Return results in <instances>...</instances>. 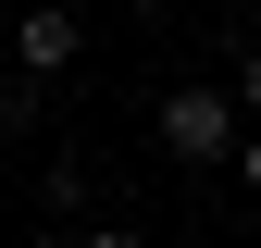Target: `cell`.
<instances>
[{
  "instance_id": "8992f818",
  "label": "cell",
  "mask_w": 261,
  "mask_h": 248,
  "mask_svg": "<svg viewBox=\"0 0 261 248\" xmlns=\"http://www.w3.org/2000/svg\"><path fill=\"white\" fill-rule=\"evenodd\" d=\"M25 248H87V236H25Z\"/></svg>"
},
{
  "instance_id": "277c9868",
  "label": "cell",
  "mask_w": 261,
  "mask_h": 248,
  "mask_svg": "<svg viewBox=\"0 0 261 248\" xmlns=\"http://www.w3.org/2000/svg\"><path fill=\"white\" fill-rule=\"evenodd\" d=\"M237 174H249V199H261V124H249V149H237Z\"/></svg>"
},
{
  "instance_id": "7a4b0ae2",
  "label": "cell",
  "mask_w": 261,
  "mask_h": 248,
  "mask_svg": "<svg viewBox=\"0 0 261 248\" xmlns=\"http://www.w3.org/2000/svg\"><path fill=\"white\" fill-rule=\"evenodd\" d=\"M75 38H87V25L62 13V0H38V13L13 25V62H25V75H62V62H75Z\"/></svg>"
},
{
  "instance_id": "3957f363",
  "label": "cell",
  "mask_w": 261,
  "mask_h": 248,
  "mask_svg": "<svg viewBox=\"0 0 261 248\" xmlns=\"http://www.w3.org/2000/svg\"><path fill=\"white\" fill-rule=\"evenodd\" d=\"M237 112H249V124H261V50H249V62H237Z\"/></svg>"
},
{
  "instance_id": "52a82bcc",
  "label": "cell",
  "mask_w": 261,
  "mask_h": 248,
  "mask_svg": "<svg viewBox=\"0 0 261 248\" xmlns=\"http://www.w3.org/2000/svg\"><path fill=\"white\" fill-rule=\"evenodd\" d=\"M124 13H162V0H124Z\"/></svg>"
},
{
  "instance_id": "5b68a950",
  "label": "cell",
  "mask_w": 261,
  "mask_h": 248,
  "mask_svg": "<svg viewBox=\"0 0 261 248\" xmlns=\"http://www.w3.org/2000/svg\"><path fill=\"white\" fill-rule=\"evenodd\" d=\"M87 248H149V236H137V224H100V236H87Z\"/></svg>"
},
{
  "instance_id": "6da1fadb",
  "label": "cell",
  "mask_w": 261,
  "mask_h": 248,
  "mask_svg": "<svg viewBox=\"0 0 261 248\" xmlns=\"http://www.w3.org/2000/svg\"><path fill=\"white\" fill-rule=\"evenodd\" d=\"M149 124H162V149H174V162H199V174H212V162H237V149H249V137H237L249 112L224 100V87H174V100H162Z\"/></svg>"
}]
</instances>
